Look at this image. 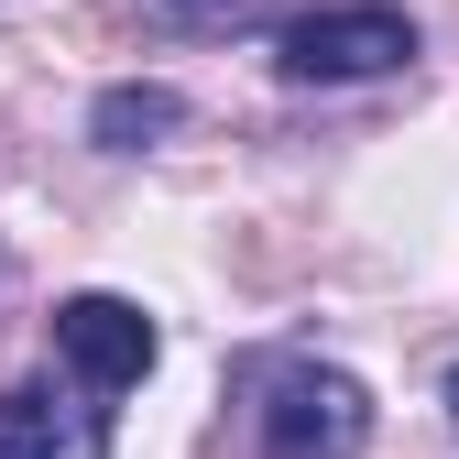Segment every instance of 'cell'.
Segmentation results:
<instances>
[{
	"instance_id": "6",
	"label": "cell",
	"mask_w": 459,
	"mask_h": 459,
	"mask_svg": "<svg viewBox=\"0 0 459 459\" xmlns=\"http://www.w3.org/2000/svg\"><path fill=\"white\" fill-rule=\"evenodd\" d=\"M164 12H186V22H241L252 0H164Z\"/></svg>"
},
{
	"instance_id": "3",
	"label": "cell",
	"mask_w": 459,
	"mask_h": 459,
	"mask_svg": "<svg viewBox=\"0 0 459 459\" xmlns=\"http://www.w3.org/2000/svg\"><path fill=\"white\" fill-rule=\"evenodd\" d=\"M55 351H66V372L88 383V394H121V383H143L153 372V317L132 307V296H66L55 307Z\"/></svg>"
},
{
	"instance_id": "5",
	"label": "cell",
	"mask_w": 459,
	"mask_h": 459,
	"mask_svg": "<svg viewBox=\"0 0 459 459\" xmlns=\"http://www.w3.org/2000/svg\"><path fill=\"white\" fill-rule=\"evenodd\" d=\"M176 121H186L176 88H99V109H88V132H99L109 153H153Z\"/></svg>"
},
{
	"instance_id": "7",
	"label": "cell",
	"mask_w": 459,
	"mask_h": 459,
	"mask_svg": "<svg viewBox=\"0 0 459 459\" xmlns=\"http://www.w3.org/2000/svg\"><path fill=\"white\" fill-rule=\"evenodd\" d=\"M448 427H459V372H448Z\"/></svg>"
},
{
	"instance_id": "4",
	"label": "cell",
	"mask_w": 459,
	"mask_h": 459,
	"mask_svg": "<svg viewBox=\"0 0 459 459\" xmlns=\"http://www.w3.org/2000/svg\"><path fill=\"white\" fill-rule=\"evenodd\" d=\"M0 459H109V416L55 383H12L0 394Z\"/></svg>"
},
{
	"instance_id": "2",
	"label": "cell",
	"mask_w": 459,
	"mask_h": 459,
	"mask_svg": "<svg viewBox=\"0 0 459 459\" xmlns=\"http://www.w3.org/2000/svg\"><path fill=\"white\" fill-rule=\"evenodd\" d=\"M405 55H416V22L383 12V0H351V12H307V22H284L273 66L296 77V88H351V77L405 66Z\"/></svg>"
},
{
	"instance_id": "1",
	"label": "cell",
	"mask_w": 459,
	"mask_h": 459,
	"mask_svg": "<svg viewBox=\"0 0 459 459\" xmlns=\"http://www.w3.org/2000/svg\"><path fill=\"white\" fill-rule=\"evenodd\" d=\"M252 427H263V459H361L372 394L351 372H328V361H273Z\"/></svg>"
}]
</instances>
